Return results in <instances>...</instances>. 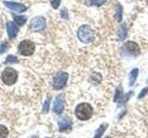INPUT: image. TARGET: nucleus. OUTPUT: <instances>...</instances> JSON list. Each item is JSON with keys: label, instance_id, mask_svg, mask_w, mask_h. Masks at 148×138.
I'll use <instances>...</instances> for the list:
<instances>
[{"label": "nucleus", "instance_id": "nucleus-12", "mask_svg": "<svg viewBox=\"0 0 148 138\" xmlns=\"http://www.w3.org/2000/svg\"><path fill=\"white\" fill-rule=\"evenodd\" d=\"M138 73H139V70L137 68L132 69V70L131 71V73H130V76H129V78H130L129 85L130 86H133L134 85V83H135V81H136V78L138 76Z\"/></svg>", "mask_w": 148, "mask_h": 138}, {"label": "nucleus", "instance_id": "nucleus-20", "mask_svg": "<svg viewBox=\"0 0 148 138\" xmlns=\"http://www.w3.org/2000/svg\"><path fill=\"white\" fill-rule=\"evenodd\" d=\"M11 64V63H18V59L17 57H15L14 55H9L8 56L7 60H6V64Z\"/></svg>", "mask_w": 148, "mask_h": 138}, {"label": "nucleus", "instance_id": "nucleus-15", "mask_svg": "<svg viewBox=\"0 0 148 138\" xmlns=\"http://www.w3.org/2000/svg\"><path fill=\"white\" fill-rule=\"evenodd\" d=\"M106 128H108V124H106V123L102 124V125L96 130V132H95V135L94 138H101V136L103 135V133H104L105 131L106 130Z\"/></svg>", "mask_w": 148, "mask_h": 138}, {"label": "nucleus", "instance_id": "nucleus-9", "mask_svg": "<svg viewBox=\"0 0 148 138\" xmlns=\"http://www.w3.org/2000/svg\"><path fill=\"white\" fill-rule=\"evenodd\" d=\"M4 4L9 8V9H12L14 11H17V12H24L27 7L24 6V5H21L20 3H14V2H4Z\"/></svg>", "mask_w": 148, "mask_h": 138}, {"label": "nucleus", "instance_id": "nucleus-8", "mask_svg": "<svg viewBox=\"0 0 148 138\" xmlns=\"http://www.w3.org/2000/svg\"><path fill=\"white\" fill-rule=\"evenodd\" d=\"M64 110V95H58L54 103V112L60 114Z\"/></svg>", "mask_w": 148, "mask_h": 138}, {"label": "nucleus", "instance_id": "nucleus-14", "mask_svg": "<svg viewBox=\"0 0 148 138\" xmlns=\"http://www.w3.org/2000/svg\"><path fill=\"white\" fill-rule=\"evenodd\" d=\"M127 34H128V30H127L126 24H122L121 26L119 27V40H121V41L124 40L127 37Z\"/></svg>", "mask_w": 148, "mask_h": 138}, {"label": "nucleus", "instance_id": "nucleus-4", "mask_svg": "<svg viewBox=\"0 0 148 138\" xmlns=\"http://www.w3.org/2000/svg\"><path fill=\"white\" fill-rule=\"evenodd\" d=\"M35 50V45L34 43L31 41H22L21 43L18 44V51L21 55L23 56H30L32 53H34Z\"/></svg>", "mask_w": 148, "mask_h": 138}, {"label": "nucleus", "instance_id": "nucleus-24", "mask_svg": "<svg viewBox=\"0 0 148 138\" xmlns=\"http://www.w3.org/2000/svg\"><path fill=\"white\" fill-rule=\"evenodd\" d=\"M49 102H50V99H48L47 100L45 101V106H44V112H47L49 110Z\"/></svg>", "mask_w": 148, "mask_h": 138}, {"label": "nucleus", "instance_id": "nucleus-25", "mask_svg": "<svg viewBox=\"0 0 148 138\" xmlns=\"http://www.w3.org/2000/svg\"><path fill=\"white\" fill-rule=\"evenodd\" d=\"M60 15H61V17L64 18H68L67 13H66V9H63V10L60 12Z\"/></svg>", "mask_w": 148, "mask_h": 138}, {"label": "nucleus", "instance_id": "nucleus-2", "mask_svg": "<svg viewBox=\"0 0 148 138\" xmlns=\"http://www.w3.org/2000/svg\"><path fill=\"white\" fill-rule=\"evenodd\" d=\"M94 110H92V107L89 103H81L79 104L76 110H75V114L77 118H79L82 121H86V120H89Z\"/></svg>", "mask_w": 148, "mask_h": 138}, {"label": "nucleus", "instance_id": "nucleus-17", "mask_svg": "<svg viewBox=\"0 0 148 138\" xmlns=\"http://www.w3.org/2000/svg\"><path fill=\"white\" fill-rule=\"evenodd\" d=\"M14 20H15V21L18 25L21 26L26 22V17H24V16H15L14 17Z\"/></svg>", "mask_w": 148, "mask_h": 138}, {"label": "nucleus", "instance_id": "nucleus-16", "mask_svg": "<svg viewBox=\"0 0 148 138\" xmlns=\"http://www.w3.org/2000/svg\"><path fill=\"white\" fill-rule=\"evenodd\" d=\"M116 18L119 22H121L122 20V7L120 5H118V7L116 9Z\"/></svg>", "mask_w": 148, "mask_h": 138}, {"label": "nucleus", "instance_id": "nucleus-22", "mask_svg": "<svg viewBox=\"0 0 148 138\" xmlns=\"http://www.w3.org/2000/svg\"><path fill=\"white\" fill-rule=\"evenodd\" d=\"M8 44L7 43H5L2 45H0V53H5L8 50Z\"/></svg>", "mask_w": 148, "mask_h": 138}, {"label": "nucleus", "instance_id": "nucleus-11", "mask_svg": "<svg viewBox=\"0 0 148 138\" xmlns=\"http://www.w3.org/2000/svg\"><path fill=\"white\" fill-rule=\"evenodd\" d=\"M7 29H8V33L10 39H14L18 33V28L14 22H8L7 24Z\"/></svg>", "mask_w": 148, "mask_h": 138}, {"label": "nucleus", "instance_id": "nucleus-19", "mask_svg": "<svg viewBox=\"0 0 148 138\" xmlns=\"http://www.w3.org/2000/svg\"><path fill=\"white\" fill-rule=\"evenodd\" d=\"M120 99H123V93L121 91V87H119L117 90H116V95H115V101H119Z\"/></svg>", "mask_w": 148, "mask_h": 138}, {"label": "nucleus", "instance_id": "nucleus-13", "mask_svg": "<svg viewBox=\"0 0 148 138\" xmlns=\"http://www.w3.org/2000/svg\"><path fill=\"white\" fill-rule=\"evenodd\" d=\"M106 0H85V5L88 7L95 6V7H101L102 5L106 3Z\"/></svg>", "mask_w": 148, "mask_h": 138}, {"label": "nucleus", "instance_id": "nucleus-27", "mask_svg": "<svg viewBox=\"0 0 148 138\" xmlns=\"http://www.w3.org/2000/svg\"><path fill=\"white\" fill-rule=\"evenodd\" d=\"M147 3H148V0H147Z\"/></svg>", "mask_w": 148, "mask_h": 138}, {"label": "nucleus", "instance_id": "nucleus-26", "mask_svg": "<svg viewBox=\"0 0 148 138\" xmlns=\"http://www.w3.org/2000/svg\"><path fill=\"white\" fill-rule=\"evenodd\" d=\"M106 138H111V137H106Z\"/></svg>", "mask_w": 148, "mask_h": 138}, {"label": "nucleus", "instance_id": "nucleus-6", "mask_svg": "<svg viewBox=\"0 0 148 138\" xmlns=\"http://www.w3.org/2000/svg\"><path fill=\"white\" fill-rule=\"evenodd\" d=\"M45 28V18L44 17H35L31 21V29L32 30H42Z\"/></svg>", "mask_w": 148, "mask_h": 138}, {"label": "nucleus", "instance_id": "nucleus-18", "mask_svg": "<svg viewBox=\"0 0 148 138\" xmlns=\"http://www.w3.org/2000/svg\"><path fill=\"white\" fill-rule=\"evenodd\" d=\"M8 135V130L6 126L0 125V138H7Z\"/></svg>", "mask_w": 148, "mask_h": 138}, {"label": "nucleus", "instance_id": "nucleus-7", "mask_svg": "<svg viewBox=\"0 0 148 138\" xmlns=\"http://www.w3.org/2000/svg\"><path fill=\"white\" fill-rule=\"evenodd\" d=\"M125 50L127 51L129 54L133 55V56H137V55L140 54V47H139V45L132 41H129L125 43Z\"/></svg>", "mask_w": 148, "mask_h": 138}, {"label": "nucleus", "instance_id": "nucleus-1", "mask_svg": "<svg viewBox=\"0 0 148 138\" xmlns=\"http://www.w3.org/2000/svg\"><path fill=\"white\" fill-rule=\"evenodd\" d=\"M78 38L83 43H90L95 39V32L88 25H82L77 32Z\"/></svg>", "mask_w": 148, "mask_h": 138}, {"label": "nucleus", "instance_id": "nucleus-3", "mask_svg": "<svg viewBox=\"0 0 148 138\" xmlns=\"http://www.w3.org/2000/svg\"><path fill=\"white\" fill-rule=\"evenodd\" d=\"M1 78L4 84H6L8 86H12L15 84L18 79V73L15 69H13L11 67H7L2 72Z\"/></svg>", "mask_w": 148, "mask_h": 138}, {"label": "nucleus", "instance_id": "nucleus-21", "mask_svg": "<svg viewBox=\"0 0 148 138\" xmlns=\"http://www.w3.org/2000/svg\"><path fill=\"white\" fill-rule=\"evenodd\" d=\"M60 2H61V0H51V5L55 9H57L59 7Z\"/></svg>", "mask_w": 148, "mask_h": 138}, {"label": "nucleus", "instance_id": "nucleus-23", "mask_svg": "<svg viewBox=\"0 0 148 138\" xmlns=\"http://www.w3.org/2000/svg\"><path fill=\"white\" fill-rule=\"evenodd\" d=\"M147 92H148V87H145L142 91H141V93L139 94V99H142V98H143L146 94H147Z\"/></svg>", "mask_w": 148, "mask_h": 138}, {"label": "nucleus", "instance_id": "nucleus-5", "mask_svg": "<svg viewBox=\"0 0 148 138\" xmlns=\"http://www.w3.org/2000/svg\"><path fill=\"white\" fill-rule=\"evenodd\" d=\"M69 78V74L66 72H60L56 75L53 80V87L55 89H61L66 86Z\"/></svg>", "mask_w": 148, "mask_h": 138}, {"label": "nucleus", "instance_id": "nucleus-10", "mask_svg": "<svg viewBox=\"0 0 148 138\" xmlns=\"http://www.w3.org/2000/svg\"><path fill=\"white\" fill-rule=\"evenodd\" d=\"M58 126L60 132L67 131L71 126V121L69 118H63L58 121Z\"/></svg>", "mask_w": 148, "mask_h": 138}]
</instances>
